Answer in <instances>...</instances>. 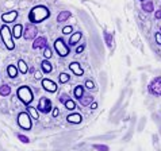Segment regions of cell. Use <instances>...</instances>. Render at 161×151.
Masks as SVG:
<instances>
[{"mask_svg":"<svg viewBox=\"0 0 161 151\" xmlns=\"http://www.w3.org/2000/svg\"><path fill=\"white\" fill-rule=\"evenodd\" d=\"M93 150L97 151H110V147L106 144H93Z\"/></svg>","mask_w":161,"mask_h":151,"instance_id":"74e56055","label":"cell"},{"mask_svg":"<svg viewBox=\"0 0 161 151\" xmlns=\"http://www.w3.org/2000/svg\"><path fill=\"white\" fill-rule=\"evenodd\" d=\"M160 33H161V30H160Z\"/></svg>","mask_w":161,"mask_h":151,"instance_id":"db71d44e","label":"cell"},{"mask_svg":"<svg viewBox=\"0 0 161 151\" xmlns=\"http://www.w3.org/2000/svg\"><path fill=\"white\" fill-rule=\"evenodd\" d=\"M50 18V10L45 6H35L31 8V11L29 12V16L27 19L31 24H38V23H42Z\"/></svg>","mask_w":161,"mask_h":151,"instance_id":"6da1fadb","label":"cell"},{"mask_svg":"<svg viewBox=\"0 0 161 151\" xmlns=\"http://www.w3.org/2000/svg\"><path fill=\"white\" fill-rule=\"evenodd\" d=\"M84 86H86L87 89H95V84H93L92 80H87V81L84 82Z\"/></svg>","mask_w":161,"mask_h":151,"instance_id":"b9f144b4","label":"cell"},{"mask_svg":"<svg viewBox=\"0 0 161 151\" xmlns=\"http://www.w3.org/2000/svg\"><path fill=\"white\" fill-rule=\"evenodd\" d=\"M99 82H100V86H102V93H104L107 86H108V76H107L106 72L99 73Z\"/></svg>","mask_w":161,"mask_h":151,"instance_id":"ac0fdd59","label":"cell"},{"mask_svg":"<svg viewBox=\"0 0 161 151\" xmlns=\"http://www.w3.org/2000/svg\"><path fill=\"white\" fill-rule=\"evenodd\" d=\"M16 138L22 142V143H29V142H30L29 138L26 136V135H23V134H16Z\"/></svg>","mask_w":161,"mask_h":151,"instance_id":"ab89813d","label":"cell"},{"mask_svg":"<svg viewBox=\"0 0 161 151\" xmlns=\"http://www.w3.org/2000/svg\"><path fill=\"white\" fill-rule=\"evenodd\" d=\"M52 49L49 47V46H46L43 49V57H45V60H50L52 58Z\"/></svg>","mask_w":161,"mask_h":151,"instance_id":"8d00e7d4","label":"cell"},{"mask_svg":"<svg viewBox=\"0 0 161 151\" xmlns=\"http://www.w3.org/2000/svg\"><path fill=\"white\" fill-rule=\"evenodd\" d=\"M89 107H91V109H96L97 108V103H96V101H93V103L89 105Z\"/></svg>","mask_w":161,"mask_h":151,"instance_id":"7dc6e473","label":"cell"},{"mask_svg":"<svg viewBox=\"0 0 161 151\" xmlns=\"http://www.w3.org/2000/svg\"><path fill=\"white\" fill-rule=\"evenodd\" d=\"M7 74H8V77L10 78H16L18 77V74H19V70H18V66H15V65H8L7 66Z\"/></svg>","mask_w":161,"mask_h":151,"instance_id":"603a6c76","label":"cell"},{"mask_svg":"<svg viewBox=\"0 0 161 151\" xmlns=\"http://www.w3.org/2000/svg\"><path fill=\"white\" fill-rule=\"evenodd\" d=\"M54 50L57 51V54L60 57L65 58L70 53V47L68 43H65V41L62 38H58V39H56V42H54Z\"/></svg>","mask_w":161,"mask_h":151,"instance_id":"5b68a950","label":"cell"},{"mask_svg":"<svg viewBox=\"0 0 161 151\" xmlns=\"http://www.w3.org/2000/svg\"><path fill=\"white\" fill-rule=\"evenodd\" d=\"M18 70H19V73L22 74H26V73H29V66L27 64H26V61L25 60H19L18 61Z\"/></svg>","mask_w":161,"mask_h":151,"instance_id":"f546056e","label":"cell"},{"mask_svg":"<svg viewBox=\"0 0 161 151\" xmlns=\"http://www.w3.org/2000/svg\"><path fill=\"white\" fill-rule=\"evenodd\" d=\"M0 37H2V41L4 43L7 50H14L15 49V43H14V37H12L11 30L7 27L6 24H3L0 27Z\"/></svg>","mask_w":161,"mask_h":151,"instance_id":"3957f363","label":"cell"},{"mask_svg":"<svg viewBox=\"0 0 161 151\" xmlns=\"http://www.w3.org/2000/svg\"><path fill=\"white\" fill-rule=\"evenodd\" d=\"M136 123H137V116H136V115H133V116H131V122H130V127H129V131H127V134L123 136V142H129L131 139L133 132H134V127H136Z\"/></svg>","mask_w":161,"mask_h":151,"instance_id":"e0dca14e","label":"cell"},{"mask_svg":"<svg viewBox=\"0 0 161 151\" xmlns=\"http://www.w3.org/2000/svg\"><path fill=\"white\" fill-rule=\"evenodd\" d=\"M156 143H158V138H157V135H153V144H156Z\"/></svg>","mask_w":161,"mask_h":151,"instance_id":"681fc988","label":"cell"},{"mask_svg":"<svg viewBox=\"0 0 161 151\" xmlns=\"http://www.w3.org/2000/svg\"><path fill=\"white\" fill-rule=\"evenodd\" d=\"M117 26H118V29H119V30L122 29V27H120V19H118V18H117Z\"/></svg>","mask_w":161,"mask_h":151,"instance_id":"f907efd6","label":"cell"},{"mask_svg":"<svg viewBox=\"0 0 161 151\" xmlns=\"http://www.w3.org/2000/svg\"><path fill=\"white\" fill-rule=\"evenodd\" d=\"M72 16V14H70V11H60V14L57 15V22L58 23H62V22H66L69 19V18Z\"/></svg>","mask_w":161,"mask_h":151,"instance_id":"484cf974","label":"cell"},{"mask_svg":"<svg viewBox=\"0 0 161 151\" xmlns=\"http://www.w3.org/2000/svg\"><path fill=\"white\" fill-rule=\"evenodd\" d=\"M126 61H127V65L131 64V62H130V57H126Z\"/></svg>","mask_w":161,"mask_h":151,"instance_id":"816d5d0a","label":"cell"},{"mask_svg":"<svg viewBox=\"0 0 161 151\" xmlns=\"http://www.w3.org/2000/svg\"><path fill=\"white\" fill-rule=\"evenodd\" d=\"M69 69H70V72L76 76V77H83L84 70H83L81 65H80L79 62H72V64H69Z\"/></svg>","mask_w":161,"mask_h":151,"instance_id":"5bb4252c","label":"cell"},{"mask_svg":"<svg viewBox=\"0 0 161 151\" xmlns=\"http://www.w3.org/2000/svg\"><path fill=\"white\" fill-rule=\"evenodd\" d=\"M12 37H14L15 39H19L22 35H23V26H22L20 23H18L14 26V29H12Z\"/></svg>","mask_w":161,"mask_h":151,"instance_id":"44dd1931","label":"cell"},{"mask_svg":"<svg viewBox=\"0 0 161 151\" xmlns=\"http://www.w3.org/2000/svg\"><path fill=\"white\" fill-rule=\"evenodd\" d=\"M152 119H153V122L157 124V127H158V134L161 135V112H153L152 113Z\"/></svg>","mask_w":161,"mask_h":151,"instance_id":"4dcf8cb0","label":"cell"},{"mask_svg":"<svg viewBox=\"0 0 161 151\" xmlns=\"http://www.w3.org/2000/svg\"><path fill=\"white\" fill-rule=\"evenodd\" d=\"M72 31H73L72 26H65V27L62 29V34L64 35H72Z\"/></svg>","mask_w":161,"mask_h":151,"instance_id":"60d3db41","label":"cell"},{"mask_svg":"<svg viewBox=\"0 0 161 151\" xmlns=\"http://www.w3.org/2000/svg\"><path fill=\"white\" fill-rule=\"evenodd\" d=\"M81 38H83V33H81V31H76V33H72V35H70V38H69V42H68L69 47L79 45L80 41H81Z\"/></svg>","mask_w":161,"mask_h":151,"instance_id":"9a60e30c","label":"cell"},{"mask_svg":"<svg viewBox=\"0 0 161 151\" xmlns=\"http://www.w3.org/2000/svg\"><path fill=\"white\" fill-rule=\"evenodd\" d=\"M41 69L43 73L49 74V73H52V70H53V65L50 64L49 60H43V61H41Z\"/></svg>","mask_w":161,"mask_h":151,"instance_id":"d4e9b609","label":"cell"},{"mask_svg":"<svg viewBox=\"0 0 161 151\" xmlns=\"http://www.w3.org/2000/svg\"><path fill=\"white\" fill-rule=\"evenodd\" d=\"M93 101H95V99H93L92 95H84L81 99L79 100V103H80L81 107H88V105H91Z\"/></svg>","mask_w":161,"mask_h":151,"instance_id":"ffe728a7","label":"cell"},{"mask_svg":"<svg viewBox=\"0 0 161 151\" xmlns=\"http://www.w3.org/2000/svg\"><path fill=\"white\" fill-rule=\"evenodd\" d=\"M103 38H104V43L107 45V47H113L114 43V35L108 33V31H103Z\"/></svg>","mask_w":161,"mask_h":151,"instance_id":"cb8c5ba5","label":"cell"},{"mask_svg":"<svg viewBox=\"0 0 161 151\" xmlns=\"http://www.w3.org/2000/svg\"><path fill=\"white\" fill-rule=\"evenodd\" d=\"M18 15H19V12H18L16 10H12V11H8V12H4V14L2 15V20L4 24L7 23H12V22L16 20Z\"/></svg>","mask_w":161,"mask_h":151,"instance_id":"8fae6325","label":"cell"},{"mask_svg":"<svg viewBox=\"0 0 161 151\" xmlns=\"http://www.w3.org/2000/svg\"><path fill=\"white\" fill-rule=\"evenodd\" d=\"M42 88L49 93H56L57 89H58L57 84L54 81H52V80H49V78H42Z\"/></svg>","mask_w":161,"mask_h":151,"instance_id":"30bf717a","label":"cell"},{"mask_svg":"<svg viewBox=\"0 0 161 151\" xmlns=\"http://www.w3.org/2000/svg\"><path fill=\"white\" fill-rule=\"evenodd\" d=\"M0 112H2V113H10V109H8V103L6 101V99L0 100Z\"/></svg>","mask_w":161,"mask_h":151,"instance_id":"d6a6232c","label":"cell"},{"mask_svg":"<svg viewBox=\"0 0 161 151\" xmlns=\"http://www.w3.org/2000/svg\"><path fill=\"white\" fill-rule=\"evenodd\" d=\"M66 120H68L69 123H72V124H80L83 122V116L77 112H73V113H70V115L66 116Z\"/></svg>","mask_w":161,"mask_h":151,"instance_id":"d6986e66","label":"cell"},{"mask_svg":"<svg viewBox=\"0 0 161 151\" xmlns=\"http://www.w3.org/2000/svg\"><path fill=\"white\" fill-rule=\"evenodd\" d=\"M16 124L20 130L23 131H30L33 128V119L30 117V115L23 111V112H19L16 116Z\"/></svg>","mask_w":161,"mask_h":151,"instance_id":"277c9868","label":"cell"},{"mask_svg":"<svg viewBox=\"0 0 161 151\" xmlns=\"http://www.w3.org/2000/svg\"><path fill=\"white\" fill-rule=\"evenodd\" d=\"M47 46V39L45 37H37L33 42V49L37 50V49H45Z\"/></svg>","mask_w":161,"mask_h":151,"instance_id":"2e32d148","label":"cell"},{"mask_svg":"<svg viewBox=\"0 0 161 151\" xmlns=\"http://www.w3.org/2000/svg\"><path fill=\"white\" fill-rule=\"evenodd\" d=\"M91 46L95 49L96 53L99 54L100 57L104 54V46H103V41L100 39L99 35H96V34H91Z\"/></svg>","mask_w":161,"mask_h":151,"instance_id":"ba28073f","label":"cell"},{"mask_svg":"<svg viewBox=\"0 0 161 151\" xmlns=\"http://www.w3.org/2000/svg\"><path fill=\"white\" fill-rule=\"evenodd\" d=\"M154 39H156V42H157V45L161 46V33H156L154 34Z\"/></svg>","mask_w":161,"mask_h":151,"instance_id":"ee69618b","label":"cell"},{"mask_svg":"<svg viewBox=\"0 0 161 151\" xmlns=\"http://www.w3.org/2000/svg\"><path fill=\"white\" fill-rule=\"evenodd\" d=\"M141 7H142V11H145V12H153L154 11V6H153V2H152V0H145V2H142Z\"/></svg>","mask_w":161,"mask_h":151,"instance_id":"4316f807","label":"cell"},{"mask_svg":"<svg viewBox=\"0 0 161 151\" xmlns=\"http://www.w3.org/2000/svg\"><path fill=\"white\" fill-rule=\"evenodd\" d=\"M53 116L54 117L58 116V108H54V107H53Z\"/></svg>","mask_w":161,"mask_h":151,"instance_id":"bcb514c9","label":"cell"},{"mask_svg":"<svg viewBox=\"0 0 161 151\" xmlns=\"http://www.w3.org/2000/svg\"><path fill=\"white\" fill-rule=\"evenodd\" d=\"M73 96L76 100H80L84 96V85H76L73 89Z\"/></svg>","mask_w":161,"mask_h":151,"instance_id":"83f0119b","label":"cell"},{"mask_svg":"<svg viewBox=\"0 0 161 151\" xmlns=\"http://www.w3.org/2000/svg\"><path fill=\"white\" fill-rule=\"evenodd\" d=\"M68 99H70L68 93H61V95H58V101H60V103H62V104H64Z\"/></svg>","mask_w":161,"mask_h":151,"instance_id":"f35d334b","label":"cell"},{"mask_svg":"<svg viewBox=\"0 0 161 151\" xmlns=\"http://www.w3.org/2000/svg\"><path fill=\"white\" fill-rule=\"evenodd\" d=\"M38 35V29L35 27V24H27L26 26V29L23 31V37L26 41H34L35 38H37Z\"/></svg>","mask_w":161,"mask_h":151,"instance_id":"9c48e42d","label":"cell"},{"mask_svg":"<svg viewBox=\"0 0 161 151\" xmlns=\"http://www.w3.org/2000/svg\"><path fill=\"white\" fill-rule=\"evenodd\" d=\"M69 80H70V76L66 74V73H61V74L58 76L60 84H66V82H69Z\"/></svg>","mask_w":161,"mask_h":151,"instance_id":"d590c367","label":"cell"},{"mask_svg":"<svg viewBox=\"0 0 161 151\" xmlns=\"http://www.w3.org/2000/svg\"><path fill=\"white\" fill-rule=\"evenodd\" d=\"M125 96H126V91H122V92H120V96H119L118 101H117V103H115V104L113 105V108H111V111H110V117L113 116L114 113H117L118 111L120 109V107L123 105L122 103H123V99H125Z\"/></svg>","mask_w":161,"mask_h":151,"instance_id":"7c38bea8","label":"cell"},{"mask_svg":"<svg viewBox=\"0 0 161 151\" xmlns=\"http://www.w3.org/2000/svg\"><path fill=\"white\" fill-rule=\"evenodd\" d=\"M38 112H42L45 115L50 113L53 111V105H52V100L49 97H41L38 101V107H37Z\"/></svg>","mask_w":161,"mask_h":151,"instance_id":"8992f818","label":"cell"},{"mask_svg":"<svg viewBox=\"0 0 161 151\" xmlns=\"http://www.w3.org/2000/svg\"><path fill=\"white\" fill-rule=\"evenodd\" d=\"M34 77L37 78V80H41L42 78V73L41 72H35V74H34Z\"/></svg>","mask_w":161,"mask_h":151,"instance_id":"f6af8a7d","label":"cell"},{"mask_svg":"<svg viewBox=\"0 0 161 151\" xmlns=\"http://www.w3.org/2000/svg\"><path fill=\"white\" fill-rule=\"evenodd\" d=\"M145 124H146V116H142V117L140 119V122H138L137 131H138V132H142V131H144V127H145Z\"/></svg>","mask_w":161,"mask_h":151,"instance_id":"e575fe53","label":"cell"},{"mask_svg":"<svg viewBox=\"0 0 161 151\" xmlns=\"http://www.w3.org/2000/svg\"><path fill=\"white\" fill-rule=\"evenodd\" d=\"M26 107H27V108H26V112L30 115V117L33 119V120H38V119H39L38 109L35 108V107H31V105H26Z\"/></svg>","mask_w":161,"mask_h":151,"instance_id":"7402d4cb","label":"cell"},{"mask_svg":"<svg viewBox=\"0 0 161 151\" xmlns=\"http://www.w3.org/2000/svg\"><path fill=\"white\" fill-rule=\"evenodd\" d=\"M154 18H156V19H161V11H157V12H156V14H154Z\"/></svg>","mask_w":161,"mask_h":151,"instance_id":"c3c4849f","label":"cell"},{"mask_svg":"<svg viewBox=\"0 0 161 151\" xmlns=\"http://www.w3.org/2000/svg\"><path fill=\"white\" fill-rule=\"evenodd\" d=\"M140 2H145V0H140Z\"/></svg>","mask_w":161,"mask_h":151,"instance_id":"f5cc1de1","label":"cell"},{"mask_svg":"<svg viewBox=\"0 0 161 151\" xmlns=\"http://www.w3.org/2000/svg\"><path fill=\"white\" fill-rule=\"evenodd\" d=\"M11 95V86L8 84H2L0 85V96L2 97H8Z\"/></svg>","mask_w":161,"mask_h":151,"instance_id":"f1b7e54d","label":"cell"},{"mask_svg":"<svg viewBox=\"0 0 161 151\" xmlns=\"http://www.w3.org/2000/svg\"><path fill=\"white\" fill-rule=\"evenodd\" d=\"M147 91L153 96H161V76H157L152 80L147 86Z\"/></svg>","mask_w":161,"mask_h":151,"instance_id":"52a82bcc","label":"cell"},{"mask_svg":"<svg viewBox=\"0 0 161 151\" xmlns=\"http://www.w3.org/2000/svg\"><path fill=\"white\" fill-rule=\"evenodd\" d=\"M16 96L25 105H30L34 100V93L30 89V86H27V85H22V86L18 88Z\"/></svg>","mask_w":161,"mask_h":151,"instance_id":"7a4b0ae2","label":"cell"},{"mask_svg":"<svg viewBox=\"0 0 161 151\" xmlns=\"http://www.w3.org/2000/svg\"><path fill=\"white\" fill-rule=\"evenodd\" d=\"M64 107L68 111H75L76 109V103H75V100H72V99H68L64 103Z\"/></svg>","mask_w":161,"mask_h":151,"instance_id":"836d02e7","label":"cell"},{"mask_svg":"<svg viewBox=\"0 0 161 151\" xmlns=\"http://www.w3.org/2000/svg\"><path fill=\"white\" fill-rule=\"evenodd\" d=\"M115 138V134H106V135H97V136H93L89 140H111Z\"/></svg>","mask_w":161,"mask_h":151,"instance_id":"1f68e13d","label":"cell"},{"mask_svg":"<svg viewBox=\"0 0 161 151\" xmlns=\"http://www.w3.org/2000/svg\"><path fill=\"white\" fill-rule=\"evenodd\" d=\"M126 107H127V103L120 107V109L118 111L117 113H114V117H111L110 119V122L111 123H114V124H118L120 120H122V117L125 116V112H126Z\"/></svg>","mask_w":161,"mask_h":151,"instance_id":"4fadbf2b","label":"cell"},{"mask_svg":"<svg viewBox=\"0 0 161 151\" xmlns=\"http://www.w3.org/2000/svg\"><path fill=\"white\" fill-rule=\"evenodd\" d=\"M84 49H86V45H84V43L79 45L77 47H76V54H81V53L84 51Z\"/></svg>","mask_w":161,"mask_h":151,"instance_id":"7bdbcfd3","label":"cell"}]
</instances>
